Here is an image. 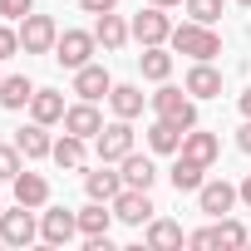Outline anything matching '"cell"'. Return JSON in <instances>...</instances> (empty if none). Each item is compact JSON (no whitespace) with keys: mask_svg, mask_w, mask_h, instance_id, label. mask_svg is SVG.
<instances>
[{"mask_svg":"<svg viewBox=\"0 0 251 251\" xmlns=\"http://www.w3.org/2000/svg\"><path fill=\"white\" fill-rule=\"evenodd\" d=\"M177 54H187V59H217L222 54V35L212 30V25H197V20H187V25H173V40H168Z\"/></svg>","mask_w":251,"mask_h":251,"instance_id":"obj_1","label":"cell"},{"mask_svg":"<svg viewBox=\"0 0 251 251\" xmlns=\"http://www.w3.org/2000/svg\"><path fill=\"white\" fill-rule=\"evenodd\" d=\"M153 113L168 118V123H177V128H197V99H192L187 89L163 84V89L153 94Z\"/></svg>","mask_w":251,"mask_h":251,"instance_id":"obj_2","label":"cell"},{"mask_svg":"<svg viewBox=\"0 0 251 251\" xmlns=\"http://www.w3.org/2000/svg\"><path fill=\"white\" fill-rule=\"evenodd\" d=\"M94 153H99V163H123V158L133 153V118H113V123H103L99 138H94Z\"/></svg>","mask_w":251,"mask_h":251,"instance_id":"obj_3","label":"cell"},{"mask_svg":"<svg viewBox=\"0 0 251 251\" xmlns=\"http://www.w3.org/2000/svg\"><path fill=\"white\" fill-rule=\"evenodd\" d=\"M15 30H20V50H25V54H54L59 25H54L50 15H35V10H30V15H25Z\"/></svg>","mask_w":251,"mask_h":251,"instance_id":"obj_4","label":"cell"},{"mask_svg":"<svg viewBox=\"0 0 251 251\" xmlns=\"http://www.w3.org/2000/svg\"><path fill=\"white\" fill-rule=\"evenodd\" d=\"M94 50H99L94 30H64V35L54 40V59H59L64 69H84V64L94 59Z\"/></svg>","mask_w":251,"mask_h":251,"instance_id":"obj_5","label":"cell"},{"mask_svg":"<svg viewBox=\"0 0 251 251\" xmlns=\"http://www.w3.org/2000/svg\"><path fill=\"white\" fill-rule=\"evenodd\" d=\"M35 207H25V202H15V212H0V241H5V246H30L35 236H40V222L30 217Z\"/></svg>","mask_w":251,"mask_h":251,"instance_id":"obj_6","label":"cell"},{"mask_svg":"<svg viewBox=\"0 0 251 251\" xmlns=\"http://www.w3.org/2000/svg\"><path fill=\"white\" fill-rule=\"evenodd\" d=\"M128 30H133V40H138V45H168V40H173V20H168V10H163V5L138 10V15L128 20Z\"/></svg>","mask_w":251,"mask_h":251,"instance_id":"obj_7","label":"cell"},{"mask_svg":"<svg viewBox=\"0 0 251 251\" xmlns=\"http://www.w3.org/2000/svg\"><path fill=\"white\" fill-rule=\"evenodd\" d=\"M108 207H113V217H118V222H128V226H143V222H153V212H158V207L148 202V192H143V187H123Z\"/></svg>","mask_w":251,"mask_h":251,"instance_id":"obj_8","label":"cell"},{"mask_svg":"<svg viewBox=\"0 0 251 251\" xmlns=\"http://www.w3.org/2000/svg\"><path fill=\"white\" fill-rule=\"evenodd\" d=\"M236 202H241V192H236L226 177H212V182H202V187H197V207H202L207 217H226Z\"/></svg>","mask_w":251,"mask_h":251,"instance_id":"obj_9","label":"cell"},{"mask_svg":"<svg viewBox=\"0 0 251 251\" xmlns=\"http://www.w3.org/2000/svg\"><path fill=\"white\" fill-rule=\"evenodd\" d=\"M40 236H45L50 246H69V241L79 236V212H69V207H50V212L40 217Z\"/></svg>","mask_w":251,"mask_h":251,"instance_id":"obj_10","label":"cell"},{"mask_svg":"<svg viewBox=\"0 0 251 251\" xmlns=\"http://www.w3.org/2000/svg\"><path fill=\"white\" fill-rule=\"evenodd\" d=\"M182 89H187L192 99H217V94H222V69H212V59H192Z\"/></svg>","mask_w":251,"mask_h":251,"instance_id":"obj_11","label":"cell"},{"mask_svg":"<svg viewBox=\"0 0 251 251\" xmlns=\"http://www.w3.org/2000/svg\"><path fill=\"white\" fill-rule=\"evenodd\" d=\"M108 89H113V79H108V69L103 64H84V69H74V94L79 99H89V103H99V99H108Z\"/></svg>","mask_w":251,"mask_h":251,"instance_id":"obj_12","label":"cell"},{"mask_svg":"<svg viewBox=\"0 0 251 251\" xmlns=\"http://www.w3.org/2000/svg\"><path fill=\"white\" fill-rule=\"evenodd\" d=\"M177 153H182V158H192V163H202V168H212V163H217V153H222V143H217V133H207V128H187Z\"/></svg>","mask_w":251,"mask_h":251,"instance_id":"obj_13","label":"cell"},{"mask_svg":"<svg viewBox=\"0 0 251 251\" xmlns=\"http://www.w3.org/2000/svg\"><path fill=\"white\" fill-rule=\"evenodd\" d=\"M15 148L30 158V163H40V158H50V148H54V138H50V128L45 123H25V128H15Z\"/></svg>","mask_w":251,"mask_h":251,"instance_id":"obj_14","label":"cell"},{"mask_svg":"<svg viewBox=\"0 0 251 251\" xmlns=\"http://www.w3.org/2000/svg\"><path fill=\"white\" fill-rule=\"evenodd\" d=\"M113 163H99L94 173H84V192L94 197V202H113L118 192H123V173H108Z\"/></svg>","mask_w":251,"mask_h":251,"instance_id":"obj_15","label":"cell"},{"mask_svg":"<svg viewBox=\"0 0 251 251\" xmlns=\"http://www.w3.org/2000/svg\"><path fill=\"white\" fill-rule=\"evenodd\" d=\"M64 128H69V133H79V138H99V128H103V113H99L89 99H79L74 108H64Z\"/></svg>","mask_w":251,"mask_h":251,"instance_id":"obj_16","label":"cell"},{"mask_svg":"<svg viewBox=\"0 0 251 251\" xmlns=\"http://www.w3.org/2000/svg\"><path fill=\"white\" fill-rule=\"evenodd\" d=\"M118 173H123V187H143V192H148V187L158 182V168H153V158H148V153H138V148H133L128 158L118 163Z\"/></svg>","mask_w":251,"mask_h":251,"instance_id":"obj_17","label":"cell"},{"mask_svg":"<svg viewBox=\"0 0 251 251\" xmlns=\"http://www.w3.org/2000/svg\"><path fill=\"white\" fill-rule=\"evenodd\" d=\"M30 118L35 123H64V94L59 89H35V99H30Z\"/></svg>","mask_w":251,"mask_h":251,"instance_id":"obj_18","label":"cell"},{"mask_svg":"<svg viewBox=\"0 0 251 251\" xmlns=\"http://www.w3.org/2000/svg\"><path fill=\"white\" fill-rule=\"evenodd\" d=\"M94 40L103 45V50H123V45H128L133 40V30H128V20H123V15H99V25H94Z\"/></svg>","mask_w":251,"mask_h":251,"instance_id":"obj_19","label":"cell"},{"mask_svg":"<svg viewBox=\"0 0 251 251\" xmlns=\"http://www.w3.org/2000/svg\"><path fill=\"white\" fill-rule=\"evenodd\" d=\"M15 202H25V207H45L50 202V182H45V173H15Z\"/></svg>","mask_w":251,"mask_h":251,"instance_id":"obj_20","label":"cell"},{"mask_svg":"<svg viewBox=\"0 0 251 251\" xmlns=\"http://www.w3.org/2000/svg\"><path fill=\"white\" fill-rule=\"evenodd\" d=\"M138 69H143V79H153V84H168V74H173V54H168L163 45H143V54H138Z\"/></svg>","mask_w":251,"mask_h":251,"instance_id":"obj_21","label":"cell"},{"mask_svg":"<svg viewBox=\"0 0 251 251\" xmlns=\"http://www.w3.org/2000/svg\"><path fill=\"white\" fill-rule=\"evenodd\" d=\"M84 143H89V138H79V133H69V128H64V138H54V148H50V158H54L59 168H69V173H79V168H84Z\"/></svg>","mask_w":251,"mask_h":251,"instance_id":"obj_22","label":"cell"},{"mask_svg":"<svg viewBox=\"0 0 251 251\" xmlns=\"http://www.w3.org/2000/svg\"><path fill=\"white\" fill-rule=\"evenodd\" d=\"M108 222H113V207L89 197V207L79 212V236H84V241H89V236H108Z\"/></svg>","mask_w":251,"mask_h":251,"instance_id":"obj_23","label":"cell"},{"mask_svg":"<svg viewBox=\"0 0 251 251\" xmlns=\"http://www.w3.org/2000/svg\"><path fill=\"white\" fill-rule=\"evenodd\" d=\"M108 103H113V118H138L143 113V89L138 84H113Z\"/></svg>","mask_w":251,"mask_h":251,"instance_id":"obj_24","label":"cell"},{"mask_svg":"<svg viewBox=\"0 0 251 251\" xmlns=\"http://www.w3.org/2000/svg\"><path fill=\"white\" fill-rule=\"evenodd\" d=\"M30 99H35V84L25 74H5L0 79V108H25Z\"/></svg>","mask_w":251,"mask_h":251,"instance_id":"obj_25","label":"cell"},{"mask_svg":"<svg viewBox=\"0 0 251 251\" xmlns=\"http://www.w3.org/2000/svg\"><path fill=\"white\" fill-rule=\"evenodd\" d=\"M182 133H187V128H177V123H168V118H153L148 148H153V153H177V148H182Z\"/></svg>","mask_w":251,"mask_h":251,"instance_id":"obj_26","label":"cell"},{"mask_svg":"<svg viewBox=\"0 0 251 251\" xmlns=\"http://www.w3.org/2000/svg\"><path fill=\"white\" fill-rule=\"evenodd\" d=\"M202 173H207V168H202V163H192V158H182V153H177V163L168 168V177H173V187H177V192H197V187L207 182Z\"/></svg>","mask_w":251,"mask_h":251,"instance_id":"obj_27","label":"cell"},{"mask_svg":"<svg viewBox=\"0 0 251 251\" xmlns=\"http://www.w3.org/2000/svg\"><path fill=\"white\" fill-rule=\"evenodd\" d=\"M182 241H187V236H182L177 222H168V217H153V222H148V246L168 251V246H182Z\"/></svg>","mask_w":251,"mask_h":251,"instance_id":"obj_28","label":"cell"},{"mask_svg":"<svg viewBox=\"0 0 251 251\" xmlns=\"http://www.w3.org/2000/svg\"><path fill=\"white\" fill-rule=\"evenodd\" d=\"M217 246H226V251H241V246H251V231H246L236 217H222V222H217Z\"/></svg>","mask_w":251,"mask_h":251,"instance_id":"obj_29","label":"cell"},{"mask_svg":"<svg viewBox=\"0 0 251 251\" xmlns=\"http://www.w3.org/2000/svg\"><path fill=\"white\" fill-rule=\"evenodd\" d=\"M20 168H25V153L15 143H0V182H15Z\"/></svg>","mask_w":251,"mask_h":251,"instance_id":"obj_30","label":"cell"},{"mask_svg":"<svg viewBox=\"0 0 251 251\" xmlns=\"http://www.w3.org/2000/svg\"><path fill=\"white\" fill-rule=\"evenodd\" d=\"M187 5V15L197 20V25H212L217 15H222V0H182Z\"/></svg>","mask_w":251,"mask_h":251,"instance_id":"obj_31","label":"cell"},{"mask_svg":"<svg viewBox=\"0 0 251 251\" xmlns=\"http://www.w3.org/2000/svg\"><path fill=\"white\" fill-rule=\"evenodd\" d=\"M30 10H35V0H0V20H15L20 25Z\"/></svg>","mask_w":251,"mask_h":251,"instance_id":"obj_32","label":"cell"},{"mask_svg":"<svg viewBox=\"0 0 251 251\" xmlns=\"http://www.w3.org/2000/svg\"><path fill=\"white\" fill-rule=\"evenodd\" d=\"M10 54H20V30L0 25V59H10Z\"/></svg>","mask_w":251,"mask_h":251,"instance_id":"obj_33","label":"cell"},{"mask_svg":"<svg viewBox=\"0 0 251 251\" xmlns=\"http://www.w3.org/2000/svg\"><path fill=\"white\" fill-rule=\"evenodd\" d=\"M187 246H192V251H212V246H217V226H202V231H192V236H187Z\"/></svg>","mask_w":251,"mask_h":251,"instance_id":"obj_34","label":"cell"},{"mask_svg":"<svg viewBox=\"0 0 251 251\" xmlns=\"http://www.w3.org/2000/svg\"><path fill=\"white\" fill-rule=\"evenodd\" d=\"M79 5H84L89 15H108V10H118V0H79Z\"/></svg>","mask_w":251,"mask_h":251,"instance_id":"obj_35","label":"cell"},{"mask_svg":"<svg viewBox=\"0 0 251 251\" xmlns=\"http://www.w3.org/2000/svg\"><path fill=\"white\" fill-rule=\"evenodd\" d=\"M236 148H241V153H251V118H246L241 128H236Z\"/></svg>","mask_w":251,"mask_h":251,"instance_id":"obj_36","label":"cell"},{"mask_svg":"<svg viewBox=\"0 0 251 251\" xmlns=\"http://www.w3.org/2000/svg\"><path fill=\"white\" fill-rule=\"evenodd\" d=\"M236 192H241V202H246V207H251V177H246V182H241V187H236Z\"/></svg>","mask_w":251,"mask_h":251,"instance_id":"obj_37","label":"cell"},{"mask_svg":"<svg viewBox=\"0 0 251 251\" xmlns=\"http://www.w3.org/2000/svg\"><path fill=\"white\" fill-rule=\"evenodd\" d=\"M241 113H246V118H251V89H246V94H241Z\"/></svg>","mask_w":251,"mask_h":251,"instance_id":"obj_38","label":"cell"},{"mask_svg":"<svg viewBox=\"0 0 251 251\" xmlns=\"http://www.w3.org/2000/svg\"><path fill=\"white\" fill-rule=\"evenodd\" d=\"M148 5H163V10H168V5H182V0H148Z\"/></svg>","mask_w":251,"mask_h":251,"instance_id":"obj_39","label":"cell"},{"mask_svg":"<svg viewBox=\"0 0 251 251\" xmlns=\"http://www.w3.org/2000/svg\"><path fill=\"white\" fill-rule=\"evenodd\" d=\"M236 5H241V10H251V0H236Z\"/></svg>","mask_w":251,"mask_h":251,"instance_id":"obj_40","label":"cell"},{"mask_svg":"<svg viewBox=\"0 0 251 251\" xmlns=\"http://www.w3.org/2000/svg\"><path fill=\"white\" fill-rule=\"evenodd\" d=\"M0 79H5V74H0Z\"/></svg>","mask_w":251,"mask_h":251,"instance_id":"obj_41","label":"cell"}]
</instances>
